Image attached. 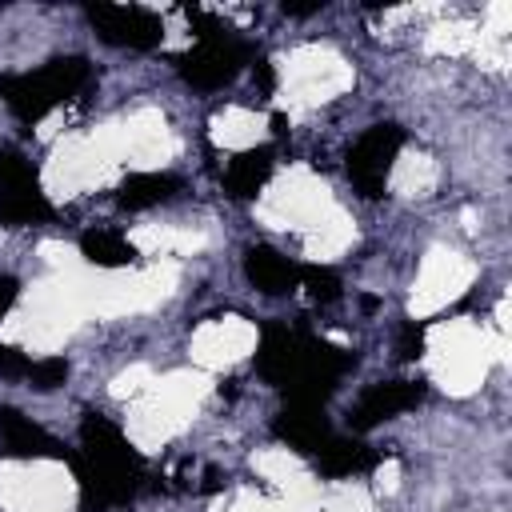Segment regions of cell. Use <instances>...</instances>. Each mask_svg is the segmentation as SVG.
Masks as SVG:
<instances>
[{"instance_id":"14","label":"cell","mask_w":512,"mask_h":512,"mask_svg":"<svg viewBox=\"0 0 512 512\" xmlns=\"http://www.w3.org/2000/svg\"><path fill=\"white\" fill-rule=\"evenodd\" d=\"M316 468L324 476H356V472H368L376 464V452L364 444V440H344V436H328V444L312 456Z\"/></svg>"},{"instance_id":"11","label":"cell","mask_w":512,"mask_h":512,"mask_svg":"<svg viewBox=\"0 0 512 512\" xmlns=\"http://www.w3.org/2000/svg\"><path fill=\"white\" fill-rule=\"evenodd\" d=\"M244 276L252 288H260L264 296H280L292 292L300 284V264H292L284 252H276L272 244H252L244 252Z\"/></svg>"},{"instance_id":"18","label":"cell","mask_w":512,"mask_h":512,"mask_svg":"<svg viewBox=\"0 0 512 512\" xmlns=\"http://www.w3.org/2000/svg\"><path fill=\"white\" fill-rule=\"evenodd\" d=\"M28 368H32V356L12 348V344H0V376L4 380H28Z\"/></svg>"},{"instance_id":"17","label":"cell","mask_w":512,"mask_h":512,"mask_svg":"<svg viewBox=\"0 0 512 512\" xmlns=\"http://www.w3.org/2000/svg\"><path fill=\"white\" fill-rule=\"evenodd\" d=\"M64 380H68V360H60V356L32 360V368H28V384H32L36 392H52V388H60Z\"/></svg>"},{"instance_id":"19","label":"cell","mask_w":512,"mask_h":512,"mask_svg":"<svg viewBox=\"0 0 512 512\" xmlns=\"http://www.w3.org/2000/svg\"><path fill=\"white\" fill-rule=\"evenodd\" d=\"M396 352H400V360H420L424 356V324H404L400 328V336H396Z\"/></svg>"},{"instance_id":"3","label":"cell","mask_w":512,"mask_h":512,"mask_svg":"<svg viewBox=\"0 0 512 512\" xmlns=\"http://www.w3.org/2000/svg\"><path fill=\"white\" fill-rule=\"evenodd\" d=\"M52 204L40 188L32 160L16 148H0V224L4 228H32L48 224Z\"/></svg>"},{"instance_id":"12","label":"cell","mask_w":512,"mask_h":512,"mask_svg":"<svg viewBox=\"0 0 512 512\" xmlns=\"http://www.w3.org/2000/svg\"><path fill=\"white\" fill-rule=\"evenodd\" d=\"M184 192V180L172 172H132L120 188H116V204L124 212H144L156 204H168Z\"/></svg>"},{"instance_id":"9","label":"cell","mask_w":512,"mask_h":512,"mask_svg":"<svg viewBox=\"0 0 512 512\" xmlns=\"http://www.w3.org/2000/svg\"><path fill=\"white\" fill-rule=\"evenodd\" d=\"M272 432L288 448H296L300 456H316L328 444V436H332V428L324 420V408H316V404H288V408H280V416L272 420Z\"/></svg>"},{"instance_id":"7","label":"cell","mask_w":512,"mask_h":512,"mask_svg":"<svg viewBox=\"0 0 512 512\" xmlns=\"http://www.w3.org/2000/svg\"><path fill=\"white\" fill-rule=\"evenodd\" d=\"M424 396H428V384H424V380H380V384H372V388L352 404L348 420H352L356 432H368V428H376V424H384V420H392V416L416 408Z\"/></svg>"},{"instance_id":"15","label":"cell","mask_w":512,"mask_h":512,"mask_svg":"<svg viewBox=\"0 0 512 512\" xmlns=\"http://www.w3.org/2000/svg\"><path fill=\"white\" fill-rule=\"evenodd\" d=\"M80 256L96 268H128L136 264V248L128 236H120L116 228H88L80 236Z\"/></svg>"},{"instance_id":"6","label":"cell","mask_w":512,"mask_h":512,"mask_svg":"<svg viewBox=\"0 0 512 512\" xmlns=\"http://www.w3.org/2000/svg\"><path fill=\"white\" fill-rule=\"evenodd\" d=\"M88 24L96 28V36L112 48H156L164 36V24L156 12L136 8V4H88L84 8Z\"/></svg>"},{"instance_id":"2","label":"cell","mask_w":512,"mask_h":512,"mask_svg":"<svg viewBox=\"0 0 512 512\" xmlns=\"http://www.w3.org/2000/svg\"><path fill=\"white\" fill-rule=\"evenodd\" d=\"M88 80H92V64L84 56H56V60L40 64L36 72L4 76L0 80V96L8 100V108L24 124H36L52 108H60L64 100H72Z\"/></svg>"},{"instance_id":"20","label":"cell","mask_w":512,"mask_h":512,"mask_svg":"<svg viewBox=\"0 0 512 512\" xmlns=\"http://www.w3.org/2000/svg\"><path fill=\"white\" fill-rule=\"evenodd\" d=\"M16 296H20V280L16 276H0V316L16 304Z\"/></svg>"},{"instance_id":"13","label":"cell","mask_w":512,"mask_h":512,"mask_svg":"<svg viewBox=\"0 0 512 512\" xmlns=\"http://www.w3.org/2000/svg\"><path fill=\"white\" fill-rule=\"evenodd\" d=\"M272 144H256V148H244L228 160V172H224V192L232 200H252L264 180L272 176Z\"/></svg>"},{"instance_id":"10","label":"cell","mask_w":512,"mask_h":512,"mask_svg":"<svg viewBox=\"0 0 512 512\" xmlns=\"http://www.w3.org/2000/svg\"><path fill=\"white\" fill-rule=\"evenodd\" d=\"M296 360H300V332H292L284 324H268L260 336V348H256V372L268 384L288 388L296 376Z\"/></svg>"},{"instance_id":"4","label":"cell","mask_w":512,"mask_h":512,"mask_svg":"<svg viewBox=\"0 0 512 512\" xmlns=\"http://www.w3.org/2000/svg\"><path fill=\"white\" fill-rule=\"evenodd\" d=\"M400 148H404V128L400 124H372L348 148V180L364 200H380L384 196Z\"/></svg>"},{"instance_id":"5","label":"cell","mask_w":512,"mask_h":512,"mask_svg":"<svg viewBox=\"0 0 512 512\" xmlns=\"http://www.w3.org/2000/svg\"><path fill=\"white\" fill-rule=\"evenodd\" d=\"M248 60H252V48L244 40L220 36V40H200L188 56L176 60V68H180L184 84H192L200 92H216V88L232 84Z\"/></svg>"},{"instance_id":"8","label":"cell","mask_w":512,"mask_h":512,"mask_svg":"<svg viewBox=\"0 0 512 512\" xmlns=\"http://www.w3.org/2000/svg\"><path fill=\"white\" fill-rule=\"evenodd\" d=\"M0 452L12 460H72V452L16 408H0Z\"/></svg>"},{"instance_id":"16","label":"cell","mask_w":512,"mask_h":512,"mask_svg":"<svg viewBox=\"0 0 512 512\" xmlns=\"http://www.w3.org/2000/svg\"><path fill=\"white\" fill-rule=\"evenodd\" d=\"M296 288H304L316 304H332L336 296H340V276L332 272V268H316V264H308V268H300V284Z\"/></svg>"},{"instance_id":"1","label":"cell","mask_w":512,"mask_h":512,"mask_svg":"<svg viewBox=\"0 0 512 512\" xmlns=\"http://www.w3.org/2000/svg\"><path fill=\"white\" fill-rule=\"evenodd\" d=\"M72 464H76V480L88 508L128 504L144 480V464L136 448L120 432V424H112L100 412H88L80 420V452L72 456Z\"/></svg>"}]
</instances>
